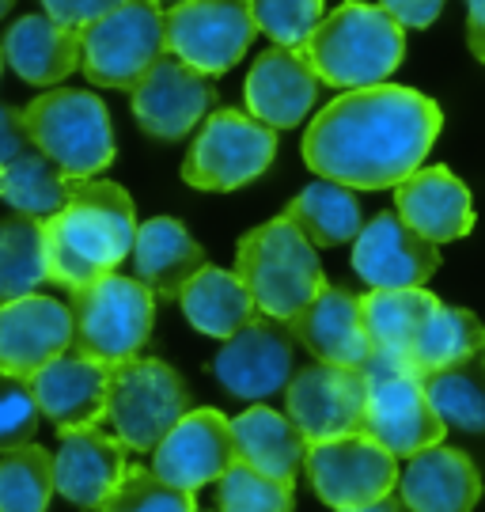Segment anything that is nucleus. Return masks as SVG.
Wrapping results in <instances>:
<instances>
[{"instance_id":"41","label":"nucleus","mask_w":485,"mask_h":512,"mask_svg":"<svg viewBox=\"0 0 485 512\" xmlns=\"http://www.w3.org/2000/svg\"><path fill=\"white\" fill-rule=\"evenodd\" d=\"M31 148H35V141H31V129H27L23 110L0 103V167L12 164L16 156L31 152Z\"/></svg>"},{"instance_id":"25","label":"nucleus","mask_w":485,"mask_h":512,"mask_svg":"<svg viewBox=\"0 0 485 512\" xmlns=\"http://www.w3.org/2000/svg\"><path fill=\"white\" fill-rule=\"evenodd\" d=\"M205 270L201 243L175 217H152L133 239V274L152 296L179 300L182 289Z\"/></svg>"},{"instance_id":"8","label":"nucleus","mask_w":485,"mask_h":512,"mask_svg":"<svg viewBox=\"0 0 485 512\" xmlns=\"http://www.w3.org/2000/svg\"><path fill=\"white\" fill-rule=\"evenodd\" d=\"M167 54V23L156 0H126L80 31V73L95 88L133 92Z\"/></svg>"},{"instance_id":"4","label":"nucleus","mask_w":485,"mask_h":512,"mask_svg":"<svg viewBox=\"0 0 485 512\" xmlns=\"http://www.w3.org/2000/svg\"><path fill=\"white\" fill-rule=\"evenodd\" d=\"M235 274L262 315L292 323L326 285L315 243L288 217L266 220L235 247Z\"/></svg>"},{"instance_id":"40","label":"nucleus","mask_w":485,"mask_h":512,"mask_svg":"<svg viewBox=\"0 0 485 512\" xmlns=\"http://www.w3.org/2000/svg\"><path fill=\"white\" fill-rule=\"evenodd\" d=\"M42 4H46V16L50 19L84 31L88 23H95L99 16H107L110 8H118V4H126V0H42Z\"/></svg>"},{"instance_id":"29","label":"nucleus","mask_w":485,"mask_h":512,"mask_svg":"<svg viewBox=\"0 0 485 512\" xmlns=\"http://www.w3.org/2000/svg\"><path fill=\"white\" fill-rule=\"evenodd\" d=\"M285 217L304 232L315 247H342L353 243L364 228L360 217L357 194L342 183H330V179H315L311 186H304L292 202H288Z\"/></svg>"},{"instance_id":"9","label":"nucleus","mask_w":485,"mask_h":512,"mask_svg":"<svg viewBox=\"0 0 485 512\" xmlns=\"http://www.w3.org/2000/svg\"><path fill=\"white\" fill-rule=\"evenodd\" d=\"M190 414V391L167 361L129 357L110 368L107 421L133 452H156L160 440Z\"/></svg>"},{"instance_id":"17","label":"nucleus","mask_w":485,"mask_h":512,"mask_svg":"<svg viewBox=\"0 0 485 512\" xmlns=\"http://www.w3.org/2000/svg\"><path fill=\"white\" fill-rule=\"evenodd\" d=\"M72 349V311L54 296H19L0 304V372L31 380Z\"/></svg>"},{"instance_id":"34","label":"nucleus","mask_w":485,"mask_h":512,"mask_svg":"<svg viewBox=\"0 0 485 512\" xmlns=\"http://www.w3.org/2000/svg\"><path fill=\"white\" fill-rule=\"evenodd\" d=\"M425 395L444 425L485 433V357L425 372Z\"/></svg>"},{"instance_id":"35","label":"nucleus","mask_w":485,"mask_h":512,"mask_svg":"<svg viewBox=\"0 0 485 512\" xmlns=\"http://www.w3.org/2000/svg\"><path fill=\"white\" fill-rule=\"evenodd\" d=\"M54 456L23 444L0 456V512H46L54 497Z\"/></svg>"},{"instance_id":"24","label":"nucleus","mask_w":485,"mask_h":512,"mask_svg":"<svg viewBox=\"0 0 485 512\" xmlns=\"http://www.w3.org/2000/svg\"><path fill=\"white\" fill-rule=\"evenodd\" d=\"M398 494L406 512H474L482 501V475L467 452L436 444L410 456L398 475Z\"/></svg>"},{"instance_id":"11","label":"nucleus","mask_w":485,"mask_h":512,"mask_svg":"<svg viewBox=\"0 0 485 512\" xmlns=\"http://www.w3.org/2000/svg\"><path fill=\"white\" fill-rule=\"evenodd\" d=\"M167 50L205 76L235 69L258 38L251 0H179L163 16Z\"/></svg>"},{"instance_id":"47","label":"nucleus","mask_w":485,"mask_h":512,"mask_svg":"<svg viewBox=\"0 0 485 512\" xmlns=\"http://www.w3.org/2000/svg\"><path fill=\"white\" fill-rule=\"evenodd\" d=\"M0 69H4V50H0Z\"/></svg>"},{"instance_id":"28","label":"nucleus","mask_w":485,"mask_h":512,"mask_svg":"<svg viewBox=\"0 0 485 512\" xmlns=\"http://www.w3.org/2000/svg\"><path fill=\"white\" fill-rule=\"evenodd\" d=\"M186 323L209 338H232L235 330H243L258 315L254 296L247 293V285L239 281V274L220 270V266H205L179 296Z\"/></svg>"},{"instance_id":"44","label":"nucleus","mask_w":485,"mask_h":512,"mask_svg":"<svg viewBox=\"0 0 485 512\" xmlns=\"http://www.w3.org/2000/svg\"><path fill=\"white\" fill-rule=\"evenodd\" d=\"M338 512H406V505L395 501V497H383V501H376V505H364V509H338Z\"/></svg>"},{"instance_id":"42","label":"nucleus","mask_w":485,"mask_h":512,"mask_svg":"<svg viewBox=\"0 0 485 512\" xmlns=\"http://www.w3.org/2000/svg\"><path fill=\"white\" fill-rule=\"evenodd\" d=\"M448 0H379V8L395 19L402 31H425L444 12Z\"/></svg>"},{"instance_id":"30","label":"nucleus","mask_w":485,"mask_h":512,"mask_svg":"<svg viewBox=\"0 0 485 512\" xmlns=\"http://www.w3.org/2000/svg\"><path fill=\"white\" fill-rule=\"evenodd\" d=\"M436 304L440 300L429 289H372V293L360 300L372 349L395 353V357L410 361L417 330L425 327V319L432 315Z\"/></svg>"},{"instance_id":"3","label":"nucleus","mask_w":485,"mask_h":512,"mask_svg":"<svg viewBox=\"0 0 485 512\" xmlns=\"http://www.w3.org/2000/svg\"><path fill=\"white\" fill-rule=\"evenodd\" d=\"M304 54L319 84L357 92V88L387 84V76L402 65L406 35L379 4L345 0L342 8H334L315 27Z\"/></svg>"},{"instance_id":"37","label":"nucleus","mask_w":485,"mask_h":512,"mask_svg":"<svg viewBox=\"0 0 485 512\" xmlns=\"http://www.w3.org/2000/svg\"><path fill=\"white\" fill-rule=\"evenodd\" d=\"M99 512H198V501L190 490L163 482L148 467H126L118 490L107 497V505Z\"/></svg>"},{"instance_id":"2","label":"nucleus","mask_w":485,"mask_h":512,"mask_svg":"<svg viewBox=\"0 0 485 512\" xmlns=\"http://www.w3.org/2000/svg\"><path fill=\"white\" fill-rule=\"evenodd\" d=\"M46 228V270L61 289H88L114 274L137 239L133 198L107 179H72L69 202L61 213L42 220Z\"/></svg>"},{"instance_id":"1","label":"nucleus","mask_w":485,"mask_h":512,"mask_svg":"<svg viewBox=\"0 0 485 512\" xmlns=\"http://www.w3.org/2000/svg\"><path fill=\"white\" fill-rule=\"evenodd\" d=\"M440 126V107L414 88H357L315 114L304 133V164L349 190H395L425 164Z\"/></svg>"},{"instance_id":"36","label":"nucleus","mask_w":485,"mask_h":512,"mask_svg":"<svg viewBox=\"0 0 485 512\" xmlns=\"http://www.w3.org/2000/svg\"><path fill=\"white\" fill-rule=\"evenodd\" d=\"M296 486L292 478H273L235 459L216 482V509L220 512H292Z\"/></svg>"},{"instance_id":"12","label":"nucleus","mask_w":485,"mask_h":512,"mask_svg":"<svg viewBox=\"0 0 485 512\" xmlns=\"http://www.w3.org/2000/svg\"><path fill=\"white\" fill-rule=\"evenodd\" d=\"M304 467L315 494L323 497L330 509L376 505V501L395 494L398 486L395 456L387 448H379L372 437H364V433L311 444Z\"/></svg>"},{"instance_id":"33","label":"nucleus","mask_w":485,"mask_h":512,"mask_svg":"<svg viewBox=\"0 0 485 512\" xmlns=\"http://www.w3.org/2000/svg\"><path fill=\"white\" fill-rule=\"evenodd\" d=\"M50 281L46 270V228L35 217L0 220V304L38 293Z\"/></svg>"},{"instance_id":"13","label":"nucleus","mask_w":485,"mask_h":512,"mask_svg":"<svg viewBox=\"0 0 485 512\" xmlns=\"http://www.w3.org/2000/svg\"><path fill=\"white\" fill-rule=\"evenodd\" d=\"M296 334L288 323L254 315L243 330H235L216 353L213 376L232 399H251L262 403L277 391H285L288 380L296 376Z\"/></svg>"},{"instance_id":"19","label":"nucleus","mask_w":485,"mask_h":512,"mask_svg":"<svg viewBox=\"0 0 485 512\" xmlns=\"http://www.w3.org/2000/svg\"><path fill=\"white\" fill-rule=\"evenodd\" d=\"M126 444L95 425L57 429L54 486L69 505L99 512L126 475Z\"/></svg>"},{"instance_id":"27","label":"nucleus","mask_w":485,"mask_h":512,"mask_svg":"<svg viewBox=\"0 0 485 512\" xmlns=\"http://www.w3.org/2000/svg\"><path fill=\"white\" fill-rule=\"evenodd\" d=\"M232 437L235 456L273 478H296L311 448L304 433L296 429V421L270 406H251L239 418H232Z\"/></svg>"},{"instance_id":"23","label":"nucleus","mask_w":485,"mask_h":512,"mask_svg":"<svg viewBox=\"0 0 485 512\" xmlns=\"http://www.w3.org/2000/svg\"><path fill=\"white\" fill-rule=\"evenodd\" d=\"M395 213L436 247L470 236L474 228L470 190L440 164L417 167L406 183L395 186Z\"/></svg>"},{"instance_id":"43","label":"nucleus","mask_w":485,"mask_h":512,"mask_svg":"<svg viewBox=\"0 0 485 512\" xmlns=\"http://www.w3.org/2000/svg\"><path fill=\"white\" fill-rule=\"evenodd\" d=\"M467 46L485 65V0H467Z\"/></svg>"},{"instance_id":"38","label":"nucleus","mask_w":485,"mask_h":512,"mask_svg":"<svg viewBox=\"0 0 485 512\" xmlns=\"http://www.w3.org/2000/svg\"><path fill=\"white\" fill-rule=\"evenodd\" d=\"M251 12L258 31L285 50H304L307 38L326 19L323 0H251Z\"/></svg>"},{"instance_id":"16","label":"nucleus","mask_w":485,"mask_h":512,"mask_svg":"<svg viewBox=\"0 0 485 512\" xmlns=\"http://www.w3.org/2000/svg\"><path fill=\"white\" fill-rule=\"evenodd\" d=\"M353 270L372 289H425L440 270V247L417 236L398 213H379L353 239Z\"/></svg>"},{"instance_id":"18","label":"nucleus","mask_w":485,"mask_h":512,"mask_svg":"<svg viewBox=\"0 0 485 512\" xmlns=\"http://www.w3.org/2000/svg\"><path fill=\"white\" fill-rule=\"evenodd\" d=\"M235 459L232 418H224L220 410H190L152 452V471L194 494L209 482H220Z\"/></svg>"},{"instance_id":"39","label":"nucleus","mask_w":485,"mask_h":512,"mask_svg":"<svg viewBox=\"0 0 485 512\" xmlns=\"http://www.w3.org/2000/svg\"><path fill=\"white\" fill-rule=\"evenodd\" d=\"M42 410L35 403V391L27 380L0 372V456L31 444Z\"/></svg>"},{"instance_id":"46","label":"nucleus","mask_w":485,"mask_h":512,"mask_svg":"<svg viewBox=\"0 0 485 512\" xmlns=\"http://www.w3.org/2000/svg\"><path fill=\"white\" fill-rule=\"evenodd\" d=\"M156 4H179V0H156Z\"/></svg>"},{"instance_id":"45","label":"nucleus","mask_w":485,"mask_h":512,"mask_svg":"<svg viewBox=\"0 0 485 512\" xmlns=\"http://www.w3.org/2000/svg\"><path fill=\"white\" fill-rule=\"evenodd\" d=\"M12 4H16V0H0V19L12 12Z\"/></svg>"},{"instance_id":"14","label":"nucleus","mask_w":485,"mask_h":512,"mask_svg":"<svg viewBox=\"0 0 485 512\" xmlns=\"http://www.w3.org/2000/svg\"><path fill=\"white\" fill-rule=\"evenodd\" d=\"M288 418L307 437V444L353 437L364 433V406H368V380L360 368L315 365L300 368L285 387Z\"/></svg>"},{"instance_id":"32","label":"nucleus","mask_w":485,"mask_h":512,"mask_svg":"<svg viewBox=\"0 0 485 512\" xmlns=\"http://www.w3.org/2000/svg\"><path fill=\"white\" fill-rule=\"evenodd\" d=\"M482 349H485V327L474 311L436 304L432 315L425 319V327L417 330L410 361H414V368L425 376V372H436V368L470 361V357H478Z\"/></svg>"},{"instance_id":"15","label":"nucleus","mask_w":485,"mask_h":512,"mask_svg":"<svg viewBox=\"0 0 485 512\" xmlns=\"http://www.w3.org/2000/svg\"><path fill=\"white\" fill-rule=\"evenodd\" d=\"M213 99V76L167 50L133 88V118L156 141H182L209 114Z\"/></svg>"},{"instance_id":"20","label":"nucleus","mask_w":485,"mask_h":512,"mask_svg":"<svg viewBox=\"0 0 485 512\" xmlns=\"http://www.w3.org/2000/svg\"><path fill=\"white\" fill-rule=\"evenodd\" d=\"M319 99V76L304 50L270 46L247 73V110L270 129H296Z\"/></svg>"},{"instance_id":"5","label":"nucleus","mask_w":485,"mask_h":512,"mask_svg":"<svg viewBox=\"0 0 485 512\" xmlns=\"http://www.w3.org/2000/svg\"><path fill=\"white\" fill-rule=\"evenodd\" d=\"M360 372L368 380L364 437H372L395 459H410L425 448L444 444L448 425L432 410L425 395V376L414 368V361L372 349L368 365Z\"/></svg>"},{"instance_id":"26","label":"nucleus","mask_w":485,"mask_h":512,"mask_svg":"<svg viewBox=\"0 0 485 512\" xmlns=\"http://www.w3.org/2000/svg\"><path fill=\"white\" fill-rule=\"evenodd\" d=\"M4 65L16 69L19 80L50 88L80 69V31L50 16H23L4 31Z\"/></svg>"},{"instance_id":"6","label":"nucleus","mask_w":485,"mask_h":512,"mask_svg":"<svg viewBox=\"0 0 485 512\" xmlns=\"http://www.w3.org/2000/svg\"><path fill=\"white\" fill-rule=\"evenodd\" d=\"M72 353L99 365H122L137 357L156 323V296L137 277L107 274L72 293Z\"/></svg>"},{"instance_id":"10","label":"nucleus","mask_w":485,"mask_h":512,"mask_svg":"<svg viewBox=\"0 0 485 512\" xmlns=\"http://www.w3.org/2000/svg\"><path fill=\"white\" fill-rule=\"evenodd\" d=\"M277 133L243 110H216L205 118L198 141L182 160V179L194 190L228 194L270 171Z\"/></svg>"},{"instance_id":"31","label":"nucleus","mask_w":485,"mask_h":512,"mask_svg":"<svg viewBox=\"0 0 485 512\" xmlns=\"http://www.w3.org/2000/svg\"><path fill=\"white\" fill-rule=\"evenodd\" d=\"M69 190L72 179L54 160H46L38 148L0 167V202L12 205L19 217L50 220L54 213L65 209Z\"/></svg>"},{"instance_id":"22","label":"nucleus","mask_w":485,"mask_h":512,"mask_svg":"<svg viewBox=\"0 0 485 512\" xmlns=\"http://www.w3.org/2000/svg\"><path fill=\"white\" fill-rule=\"evenodd\" d=\"M27 384L35 391L42 418H50L57 429H80L107 418L110 365H99L80 353H61L57 361L38 368Z\"/></svg>"},{"instance_id":"21","label":"nucleus","mask_w":485,"mask_h":512,"mask_svg":"<svg viewBox=\"0 0 485 512\" xmlns=\"http://www.w3.org/2000/svg\"><path fill=\"white\" fill-rule=\"evenodd\" d=\"M288 327L296 334V342L323 365L364 368L372 357V338L364 327L360 296L338 289V285H323L319 296Z\"/></svg>"},{"instance_id":"7","label":"nucleus","mask_w":485,"mask_h":512,"mask_svg":"<svg viewBox=\"0 0 485 512\" xmlns=\"http://www.w3.org/2000/svg\"><path fill=\"white\" fill-rule=\"evenodd\" d=\"M35 148L69 179H95L114 164L110 110L99 95L80 88H54L23 110Z\"/></svg>"}]
</instances>
